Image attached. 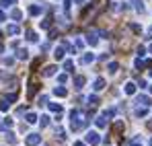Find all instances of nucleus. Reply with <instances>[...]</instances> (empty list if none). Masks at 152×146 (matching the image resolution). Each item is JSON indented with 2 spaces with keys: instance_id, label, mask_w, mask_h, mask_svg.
<instances>
[{
  "instance_id": "1",
  "label": "nucleus",
  "mask_w": 152,
  "mask_h": 146,
  "mask_svg": "<svg viewBox=\"0 0 152 146\" xmlns=\"http://www.w3.org/2000/svg\"><path fill=\"white\" fill-rule=\"evenodd\" d=\"M84 140H86V144L88 146H97L101 142V136H99V132H95V130H91V132H86V136H84Z\"/></svg>"
},
{
  "instance_id": "2",
  "label": "nucleus",
  "mask_w": 152,
  "mask_h": 146,
  "mask_svg": "<svg viewBox=\"0 0 152 146\" xmlns=\"http://www.w3.org/2000/svg\"><path fill=\"white\" fill-rule=\"evenodd\" d=\"M25 144L27 146H39L41 144V134H29L27 140H25Z\"/></svg>"
},
{
  "instance_id": "3",
  "label": "nucleus",
  "mask_w": 152,
  "mask_h": 146,
  "mask_svg": "<svg viewBox=\"0 0 152 146\" xmlns=\"http://www.w3.org/2000/svg\"><path fill=\"white\" fill-rule=\"evenodd\" d=\"M101 35H105L103 31H93V33H88V35H86V41H88L91 45H97V43H99V37H101Z\"/></svg>"
},
{
  "instance_id": "4",
  "label": "nucleus",
  "mask_w": 152,
  "mask_h": 146,
  "mask_svg": "<svg viewBox=\"0 0 152 146\" xmlns=\"http://www.w3.org/2000/svg\"><path fill=\"white\" fill-rule=\"evenodd\" d=\"M80 64H91V62H95V54H91V51H86L84 56H80V60H78Z\"/></svg>"
},
{
  "instance_id": "5",
  "label": "nucleus",
  "mask_w": 152,
  "mask_h": 146,
  "mask_svg": "<svg viewBox=\"0 0 152 146\" xmlns=\"http://www.w3.org/2000/svg\"><path fill=\"white\" fill-rule=\"evenodd\" d=\"M6 33H8V35H12V37H15V35H19V33H21V27H19V23L15 25H8V27H6Z\"/></svg>"
},
{
  "instance_id": "6",
  "label": "nucleus",
  "mask_w": 152,
  "mask_h": 146,
  "mask_svg": "<svg viewBox=\"0 0 152 146\" xmlns=\"http://www.w3.org/2000/svg\"><path fill=\"white\" fill-rule=\"evenodd\" d=\"M64 51H66V48H64V45H58V48L53 49V58H56V60H64V56H66Z\"/></svg>"
},
{
  "instance_id": "7",
  "label": "nucleus",
  "mask_w": 152,
  "mask_h": 146,
  "mask_svg": "<svg viewBox=\"0 0 152 146\" xmlns=\"http://www.w3.org/2000/svg\"><path fill=\"white\" fill-rule=\"evenodd\" d=\"M93 89H95L97 93H99V91H103V89H105V78H101V76H99V78H95V82H93Z\"/></svg>"
},
{
  "instance_id": "8",
  "label": "nucleus",
  "mask_w": 152,
  "mask_h": 146,
  "mask_svg": "<svg viewBox=\"0 0 152 146\" xmlns=\"http://www.w3.org/2000/svg\"><path fill=\"white\" fill-rule=\"evenodd\" d=\"M136 103H138V105H144V107H148V105H150V97H148V95H138Z\"/></svg>"
},
{
  "instance_id": "9",
  "label": "nucleus",
  "mask_w": 152,
  "mask_h": 146,
  "mask_svg": "<svg viewBox=\"0 0 152 146\" xmlns=\"http://www.w3.org/2000/svg\"><path fill=\"white\" fill-rule=\"evenodd\" d=\"M41 12H43L41 6H37V4H31V6H29V15H31V17H37V15H41Z\"/></svg>"
},
{
  "instance_id": "10",
  "label": "nucleus",
  "mask_w": 152,
  "mask_h": 146,
  "mask_svg": "<svg viewBox=\"0 0 152 146\" xmlns=\"http://www.w3.org/2000/svg\"><path fill=\"white\" fill-rule=\"evenodd\" d=\"M27 41H31V43H37V41H39V35H37L33 29H29V31H27Z\"/></svg>"
},
{
  "instance_id": "11",
  "label": "nucleus",
  "mask_w": 152,
  "mask_h": 146,
  "mask_svg": "<svg viewBox=\"0 0 152 146\" xmlns=\"http://www.w3.org/2000/svg\"><path fill=\"white\" fill-rule=\"evenodd\" d=\"M95 125H97L99 130H105V128H107V117H105V115L97 117V120H95Z\"/></svg>"
},
{
  "instance_id": "12",
  "label": "nucleus",
  "mask_w": 152,
  "mask_h": 146,
  "mask_svg": "<svg viewBox=\"0 0 152 146\" xmlns=\"http://www.w3.org/2000/svg\"><path fill=\"white\" fill-rule=\"evenodd\" d=\"M124 93H126V95H136V84H134V82H126Z\"/></svg>"
},
{
  "instance_id": "13",
  "label": "nucleus",
  "mask_w": 152,
  "mask_h": 146,
  "mask_svg": "<svg viewBox=\"0 0 152 146\" xmlns=\"http://www.w3.org/2000/svg\"><path fill=\"white\" fill-rule=\"evenodd\" d=\"M132 4H134V8L142 15V12H146V8H144V2L142 0H132Z\"/></svg>"
},
{
  "instance_id": "14",
  "label": "nucleus",
  "mask_w": 152,
  "mask_h": 146,
  "mask_svg": "<svg viewBox=\"0 0 152 146\" xmlns=\"http://www.w3.org/2000/svg\"><path fill=\"white\" fill-rule=\"evenodd\" d=\"M58 72V66H45L43 68V76H56Z\"/></svg>"
},
{
  "instance_id": "15",
  "label": "nucleus",
  "mask_w": 152,
  "mask_h": 146,
  "mask_svg": "<svg viewBox=\"0 0 152 146\" xmlns=\"http://www.w3.org/2000/svg\"><path fill=\"white\" fill-rule=\"evenodd\" d=\"M53 95H56V97H68V91H66L64 87H56V89H53Z\"/></svg>"
},
{
  "instance_id": "16",
  "label": "nucleus",
  "mask_w": 152,
  "mask_h": 146,
  "mask_svg": "<svg viewBox=\"0 0 152 146\" xmlns=\"http://www.w3.org/2000/svg\"><path fill=\"white\" fill-rule=\"evenodd\" d=\"M25 122L27 123H37L39 117H37V113H25Z\"/></svg>"
},
{
  "instance_id": "17",
  "label": "nucleus",
  "mask_w": 152,
  "mask_h": 146,
  "mask_svg": "<svg viewBox=\"0 0 152 146\" xmlns=\"http://www.w3.org/2000/svg\"><path fill=\"white\" fill-rule=\"evenodd\" d=\"M84 82H86V78H84V76H80V74H78V76H74L76 89H82V87H84Z\"/></svg>"
},
{
  "instance_id": "18",
  "label": "nucleus",
  "mask_w": 152,
  "mask_h": 146,
  "mask_svg": "<svg viewBox=\"0 0 152 146\" xmlns=\"http://www.w3.org/2000/svg\"><path fill=\"white\" fill-rule=\"evenodd\" d=\"M10 17H12V21H17V23H19V21H21V19H23V12H21V10H19V8H15V10H12V12H10Z\"/></svg>"
},
{
  "instance_id": "19",
  "label": "nucleus",
  "mask_w": 152,
  "mask_h": 146,
  "mask_svg": "<svg viewBox=\"0 0 152 146\" xmlns=\"http://www.w3.org/2000/svg\"><path fill=\"white\" fill-rule=\"evenodd\" d=\"M39 125H41V128H48V125H50V115H41V117H39Z\"/></svg>"
},
{
  "instance_id": "20",
  "label": "nucleus",
  "mask_w": 152,
  "mask_h": 146,
  "mask_svg": "<svg viewBox=\"0 0 152 146\" xmlns=\"http://www.w3.org/2000/svg\"><path fill=\"white\" fill-rule=\"evenodd\" d=\"M136 115H138V117H144V115H148V109L142 105V107H138V109H136Z\"/></svg>"
},
{
  "instance_id": "21",
  "label": "nucleus",
  "mask_w": 152,
  "mask_h": 146,
  "mask_svg": "<svg viewBox=\"0 0 152 146\" xmlns=\"http://www.w3.org/2000/svg\"><path fill=\"white\" fill-rule=\"evenodd\" d=\"M4 99H6L8 103H15V101L19 99V95H17V93H6V95H4Z\"/></svg>"
},
{
  "instance_id": "22",
  "label": "nucleus",
  "mask_w": 152,
  "mask_h": 146,
  "mask_svg": "<svg viewBox=\"0 0 152 146\" xmlns=\"http://www.w3.org/2000/svg\"><path fill=\"white\" fill-rule=\"evenodd\" d=\"M50 111H53V113H60V111H62V105H60V103H50Z\"/></svg>"
},
{
  "instance_id": "23",
  "label": "nucleus",
  "mask_w": 152,
  "mask_h": 146,
  "mask_svg": "<svg viewBox=\"0 0 152 146\" xmlns=\"http://www.w3.org/2000/svg\"><path fill=\"white\" fill-rule=\"evenodd\" d=\"M72 68H74V62H72V60H64V70H66V72H70Z\"/></svg>"
},
{
  "instance_id": "24",
  "label": "nucleus",
  "mask_w": 152,
  "mask_h": 146,
  "mask_svg": "<svg viewBox=\"0 0 152 146\" xmlns=\"http://www.w3.org/2000/svg\"><path fill=\"white\" fill-rule=\"evenodd\" d=\"M117 68H119V64H117V62H111V64L107 66V70H109L111 74H115V72H117Z\"/></svg>"
},
{
  "instance_id": "25",
  "label": "nucleus",
  "mask_w": 152,
  "mask_h": 146,
  "mask_svg": "<svg viewBox=\"0 0 152 146\" xmlns=\"http://www.w3.org/2000/svg\"><path fill=\"white\" fill-rule=\"evenodd\" d=\"M19 60H29V51L27 49H19Z\"/></svg>"
},
{
  "instance_id": "26",
  "label": "nucleus",
  "mask_w": 152,
  "mask_h": 146,
  "mask_svg": "<svg viewBox=\"0 0 152 146\" xmlns=\"http://www.w3.org/2000/svg\"><path fill=\"white\" fill-rule=\"evenodd\" d=\"M0 111H2V113H6V111H8V101H6V99H4V101H0Z\"/></svg>"
},
{
  "instance_id": "27",
  "label": "nucleus",
  "mask_w": 152,
  "mask_h": 146,
  "mask_svg": "<svg viewBox=\"0 0 152 146\" xmlns=\"http://www.w3.org/2000/svg\"><path fill=\"white\" fill-rule=\"evenodd\" d=\"M2 64H6V66H12V64H15V58H12V56H8V58H4V60H2Z\"/></svg>"
},
{
  "instance_id": "28",
  "label": "nucleus",
  "mask_w": 152,
  "mask_h": 146,
  "mask_svg": "<svg viewBox=\"0 0 152 146\" xmlns=\"http://www.w3.org/2000/svg\"><path fill=\"white\" fill-rule=\"evenodd\" d=\"M134 66H136L138 70H142V68H144V62H142L140 58H136V62H134Z\"/></svg>"
},
{
  "instance_id": "29",
  "label": "nucleus",
  "mask_w": 152,
  "mask_h": 146,
  "mask_svg": "<svg viewBox=\"0 0 152 146\" xmlns=\"http://www.w3.org/2000/svg\"><path fill=\"white\" fill-rule=\"evenodd\" d=\"M58 82H60V84L68 82V74H60V76H58Z\"/></svg>"
},
{
  "instance_id": "30",
  "label": "nucleus",
  "mask_w": 152,
  "mask_h": 146,
  "mask_svg": "<svg viewBox=\"0 0 152 146\" xmlns=\"http://www.w3.org/2000/svg\"><path fill=\"white\" fill-rule=\"evenodd\" d=\"M62 6H64V10H70V6H72V0H62Z\"/></svg>"
},
{
  "instance_id": "31",
  "label": "nucleus",
  "mask_w": 152,
  "mask_h": 146,
  "mask_svg": "<svg viewBox=\"0 0 152 146\" xmlns=\"http://www.w3.org/2000/svg\"><path fill=\"white\" fill-rule=\"evenodd\" d=\"M88 103H91V105H97V103H99V97H97V95H91V97H88Z\"/></svg>"
},
{
  "instance_id": "32",
  "label": "nucleus",
  "mask_w": 152,
  "mask_h": 146,
  "mask_svg": "<svg viewBox=\"0 0 152 146\" xmlns=\"http://www.w3.org/2000/svg\"><path fill=\"white\" fill-rule=\"evenodd\" d=\"M103 115H105V117H113V115H115V109L111 107V109H107V111H105Z\"/></svg>"
},
{
  "instance_id": "33",
  "label": "nucleus",
  "mask_w": 152,
  "mask_h": 146,
  "mask_svg": "<svg viewBox=\"0 0 152 146\" xmlns=\"http://www.w3.org/2000/svg\"><path fill=\"white\" fill-rule=\"evenodd\" d=\"M6 142H8V144H15V134L8 132V134H6Z\"/></svg>"
},
{
  "instance_id": "34",
  "label": "nucleus",
  "mask_w": 152,
  "mask_h": 146,
  "mask_svg": "<svg viewBox=\"0 0 152 146\" xmlns=\"http://www.w3.org/2000/svg\"><path fill=\"white\" fill-rule=\"evenodd\" d=\"M0 2H2V6H12L17 0H0Z\"/></svg>"
},
{
  "instance_id": "35",
  "label": "nucleus",
  "mask_w": 152,
  "mask_h": 146,
  "mask_svg": "<svg viewBox=\"0 0 152 146\" xmlns=\"http://www.w3.org/2000/svg\"><path fill=\"white\" fill-rule=\"evenodd\" d=\"M142 56H146V48L140 45V48H138V58H142Z\"/></svg>"
},
{
  "instance_id": "36",
  "label": "nucleus",
  "mask_w": 152,
  "mask_h": 146,
  "mask_svg": "<svg viewBox=\"0 0 152 146\" xmlns=\"http://www.w3.org/2000/svg\"><path fill=\"white\" fill-rule=\"evenodd\" d=\"M132 31H134V33H140L142 27H140V25H132Z\"/></svg>"
},
{
  "instance_id": "37",
  "label": "nucleus",
  "mask_w": 152,
  "mask_h": 146,
  "mask_svg": "<svg viewBox=\"0 0 152 146\" xmlns=\"http://www.w3.org/2000/svg\"><path fill=\"white\" fill-rule=\"evenodd\" d=\"M76 48L82 49V48H84V41H82V39H76Z\"/></svg>"
},
{
  "instance_id": "38",
  "label": "nucleus",
  "mask_w": 152,
  "mask_h": 146,
  "mask_svg": "<svg viewBox=\"0 0 152 146\" xmlns=\"http://www.w3.org/2000/svg\"><path fill=\"white\" fill-rule=\"evenodd\" d=\"M45 103H48V97H45V95H41V97H39V105H45Z\"/></svg>"
},
{
  "instance_id": "39",
  "label": "nucleus",
  "mask_w": 152,
  "mask_h": 146,
  "mask_svg": "<svg viewBox=\"0 0 152 146\" xmlns=\"http://www.w3.org/2000/svg\"><path fill=\"white\" fill-rule=\"evenodd\" d=\"M4 125H6V128H12V120L6 117V120H4Z\"/></svg>"
},
{
  "instance_id": "40",
  "label": "nucleus",
  "mask_w": 152,
  "mask_h": 146,
  "mask_svg": "<svg viewBox=\"0 0 152 146\" xmlns=\"http://www.w3.org/2000/svg\"><path fill=\"white\" fill-rule=\"evenodd\" d=\"M50 25H51V21H43V23H41V27H43V29H50Z\"/></svg>"
},
{
  "instance_id": "41",
  "label": "nucleus",
  "mask_w": 152,
  "mask_h": 146,
  "mask_svg": "<svg viewBox=\"0 0 152 146\" xmlns=\"http://www.w3.org/2000/svg\"><path fill=\"white\" fill-rule=\"evenodd\" d=\"M2 21H6V15H4V10H0V23Z\"/></svg>"
},
{
  "instance_id": "42",
  "label": "nucleus",
  "mask_w": 152,
  "mask_h": 146,
  "mask_svg": "<svg viewBox=\"0 0 152 146\" xmlns=\"http://www.w3.org/2000/svg\"><path fill=\"white\" fill-rule=\"evenodd\" d=\"M72 146H86V144H84V142H80V140H76V142H74Z\"/></svg>"
},
{
  "instance_id": "43",
  "label": "nucleus",
  "mask_w": 152,
  "mask_h": 146,
  "mask_svg": "<svg viewBox=\"0 0 152 146\" xmlns=\"http://www.w3.org/2000/svg\"><path fill=\"white\" fill-rule=\"evenodd\" d=\"M132 146H142V144H138V138H136V140H134V144Z\"/></svg>"
},
{
  "instance_id": "44",
  "label": "nucleus",
  "mask_w": 152,
  "mask_h": 146,
  "mask_svg": "<svg viewBox=\"0 0 152 146\" xmlns=\"http://www.w3.org/2000/svg\"><path fill=\"white\" fill-rule=\"evenodd\" d=\"M148 130H152V122H148Z\"/></svg>"
},
{
  "instance_id": "45",
  "label": "nucleus",
  "mask_w": 152,
  "mask_h": 146,
  "mask_svg": "<svg viewBox=\"0 0 152 146\" xmlns=\"http://www.w3.org/2000/svg\"><path fill=\"white\" fill-rule=\"evenodd\" d=\"M2 51H4V48H2V45H0V54H2Z\"/></svg>"
},
{
  "instance_id": "46",
  "label": "nucleus",
  "mask_w": 152,
  "mask_h": 146,
  "mask_svg": "<svg viewBox=\"0 0 152 146\" xmlns=\"http://www.w3.org/2000/svg\"><path fill=\"white\" fill-rule=\"evenodd\" d=\"M148 49H150V54H152V43H150V48H148Z\"/></svg>"
},
{
  "instance_id": "47",
  "label": "nucleus",
  "mask_w": 152,
  "mask_h": 146,
  "mask_svg": "<svg viewBox=\"0 0 152 146\" xmlns=\"http://www.w3.org/2000/svg\"><path fill=\"white\" fill-rule=\"evenodd\" d=\"M148 146H152V140H150V144H148Z\"/></svg>"
},
{
  "instance_id": "48",
  "label": "nucleus",
  "mask_w": 152,
  "mask_h": 146,
  "mask_svg": "<svg viewBox=\"0 0 152 146\" xmlns=\"http://www.w3.org/2000/svg\"><path fill=\"white\" fill-rule=\"evenodd\" d=\"M150 93H152V87H150Z\"/></svg>"
},
{
  "instance_id": "49",
  "label": "nucleus",
  "mask_w": 152,
  "mask_h": 146,
  "mask_svg": "<svg viewBox=\"0 0 152 146\" xmlns=\"http://www.w3.org/2000/svg\"><path fill=\"white\" fill-rule=\"evenodd\" d=\"M150 76H152V70H150Z\"/></svg>"
}]
</instances>
